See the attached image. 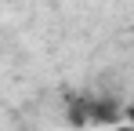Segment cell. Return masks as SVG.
<instances>
[{
	"label": "cell",
	"instance_id": "obj_1",
	"mask_svg": "<svg viewBox=\"0 0 134 131\" xmlns=\"http://www.w3.org/2000/svg\"><path fill=\"white\" fill-rule=\"evenodd\" d=\"M116 131H134V128H131V124H120V128H116Z\"/></svg>",
	"mask_w": 134,
	"mask_h": 131
}]
</instances>
